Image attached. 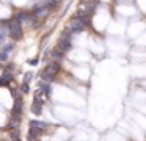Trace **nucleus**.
Here are the masks:
<instances>
[{"label":"nucleus","mask_w":146,"mask_h":141,"mask_svg":"<svg viewBox=\"0 0 146 141\" xmlns=\"http://www.w3.org/2000/svg\"><path fill=\"white\" fill-rule=\"evenodd\" d=\"M8 36L13 41H21L24 36V28L16 19L10 17V25H8Z\"/></svg>","instance_id":"1"},{"label":"nucleus","mask_w":146,"mask_h":141,"mask_svg":"<svg viewBox=\"0 0 146 141\" xmlns=\"http://www.w3.org/2000/svg\"><path fill=\"white\" fill-rule=\"evenodd\" d=\"M72 36L74 34L71 33L68 28H64L63 30V33H61V36H60V39H58V49H61L64 53L66 52H69L71 49H72Z\"/></svg>","instance_id":"2"},{"label":"nucleus","mask_w":146,"mask_h":141,"mask_svg":"<svg viewBox=\"0 0 146 141\" xmlns=\"http://www.w3.org/2000/svg\"><path fill=\"white\" fill-rule=\"evenodd\" d=\"M68 30L71 31L72 34H79V33H82L83 30H85V24H83V21L80 17H77V16H74V17H71L69 19V22H68Z\"/></svg>","instance_id":"3"},{"label":"nucleus","mask_w":146,"mask_h":141,"mask_svg":"<svg viewBox=\"0 0 146 141\" xmlns=\"http://www.w3.org/2000/svg\"><path fill=\"white\" fill-rule=\"evenodd\" d=\"M29 125H30V128H35V130L41 132V133H46V132H47V128H49V122L39 121V119H32Z\"/></svg>","instance_id":"4"},{"label":"nucleus","mask_w":146,"mask_h":141,"mask_svg":"<svg viewBox=\"0 0 146 141\" xmlns=\"http://www.w3.org/2000/svg\"><path fill=\"white\" fill-rule=\"evenodd\" d=\"M42 71L57 77V75L61 72V66H60V63H57V61H49L47 64L44 66V69H42Z\"/></svg>","instance_id":"5"},{"label":"nucleus","mask_w":146,"mask_h":141,"mask_svg":"<svg viewBox=\"0 0 146 141\" xmlns=\"http://www.w3.org/2000/svg\"><path fill=\"white\" fill-rule=\"evenodd\" d=\"M14 80V74L8 71H2V75H0V86H10Z\"/></svg>","instance_id":"6"},{"label":"nucleus","mask_w":146,"mask_h":141,"mask_svg":"<svg viewBox=\"0 0 146 141\" xmlns=\"http://www.w3.org/2000/svg\"><path fill=\"white\" fill-rule=\"evenodd\" d=\"M13 19H16L21 25L29 24L30 19H32V13H30V11H19V13H16V14L13 16Z\"/></svg>","instance_id":"7"},{"label":"nucleus","mask_w":146,"mask_h":141,"mask_svg":"<svg viewBox=\"0 0 146 141\" xmlns=\"http://www.w3.org/2000/svg\"><path fill=\"white\" fill-rule=\"evenodd\" d=\"M38 91L46 97V99H49V97H50V94H52V85L39 80V81H38Z\"/></svg>","instance_id":"8"},{"label":"nucleus","mask_w":146,"mask_h":141,"mask_svg":"<svg viewBox=\"0 0 146 141\" xmlns=\"http://www.w3.org/2000/svg\"><path fill=\"white\" fill-rule=\"evenodd\" d=\"M63 58H64V52H63L61 49L55 47V49H52V50H50V61H57V63H60Z\"/></svg>","instance_id":"9"},{"label":"nucleus","mask_w":146,"mask_h":141,"mask_svg":"<svg viewBox=\"0 0 146 141\" xmlns=\"http://www.w3.org/2000/svg\"><path fill=\"white\" fill-rule=\"evenodd\" d=\"M39 75H41V81H46V83H50V85L54 83L55 78H57L55 75L47 74V72H44V71H41V74H39Z\"/></svg>","instance_id":"10"},{"label":"nucleus","mask_w":146,"mask_h":141,"mask_svg":"<svg viewBox=\"0 0 146 141\" xmlns=\"http://www.w3.org/2000/svg\"><path fill=\"white\" fill-rule=\"evenodd\" d=\"M19 91H21V94H22V96L29 94L30 93V83H22V85H21V88H19Z\"/></svg>","instance_id":"11"},{"label":"nucleus","mask_w":146,"mask_h":141,"mask_svg":"<svg viewBox=\"0 0 146 141\" xmlns=\"http://www.w3.org/2000/svg\"><path fill=\"white\" fill-rule=\"evenodd\" d=\"M10 60V53L5 50H0V63H7Z\"/></svg>","instance_id":"12"},{"label":"nucleus","mask_w":146,"mask_h":141,"mask_svg":"<svg viewBox=\"0 0 146 141\" xmlns=\"http://www.w3.org/2000/svg\"><path fill=\"white\" fill-rule=\"evenodd\" d=\"M13 49H14V42H13V41H11V42H8V44L5 42L3 46H2V50H5V52H8V53H10Z\"/></svg>","instance_id":"13"},{"label":"nucleus","mask_w":146,"mask_h":141,"mask_svg":"<svg viewBox=\"0 0 146 141\" xmlns=\"http://www.w3.org/2000/svg\"><path fill=\"white\" fill-rule=\"evenodd\" d=\"M32 77H33V72H32V71L25 72V74H24V80H22V83H30V81H32Z\"/></svg>","instance_id":"14"},{"label":"nucleus","mask_w":146,"mask_h":141,"mask_svg":"<svg viewBox=\"0 0 146 141\" xmlns=\"http://www.w3.org/2000/svg\"><path fill=\"white\" fill-rule=\"evenodd\" d=\"M38 63H39V58H38V56H35V58L29 60V64H32V66H36Z\"/></svg>","instance_id":"15"},{"label":"nucleus","mask_w":146,"mask_h":141,"mask_svg":"<svg viewBox=\"0 0 146 141\" xmlns=\"http://www.w3.org/2000/svg\"><path fill=\"white\" fill-rule=\"evenodd\" d=\"M50 2L54 3L55 6H58V5H60V3H61V2H63V0H50Z\"/></svg>","instance_id":"16"},{"label":"nucleus","mask_w":146,"mask_h":141,"mask_svg":"<svg viewBox=\"0 0 146 141\" xmlns=\"http://www.w3.org/2000/svg\"><path fill=\"white\" fill-rule=\"evenodd\" d=\"M0 69H2V64H0Z\"/></svg>","instance_id":"17"}]
</instances>
